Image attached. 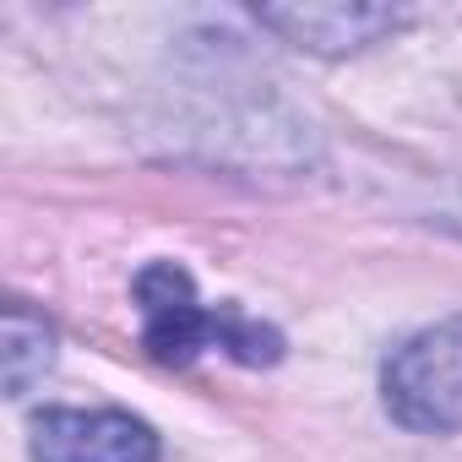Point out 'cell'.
<instances>
[{"label": "cell", "instance_id": "cell-4", "mask_svg": "<svg viewBox=\"0 0 462 462\" xmlns=\"http://www.w3.org/2000/svg\"><path fill=\"white\" fill-rule=\"evenodd\" d=\"M256 17L267 28H278L289 44L316 50V55H343V50L375 44L381 33H392L402 23V12H392V6H273Z\"/></svg>", "mask_w": 462, "mask_h": 462}, {"label": "cell", "instance_id": "cell-1", "mask_svg": "<svg viewBox=\"0 0 462 462\" xmlns=\"http://www.w3.org/2000/svg\"><path fill=\"white\" fill-rule=\"evenodd\" d=\"M136 305H142V343L163 365H190L201 348H228L245 365H273L283 354V337L262 321H245L240 310L201 305L185 267L152 262L136 278Z\"/></svg>", "mask_w": 462, "mask_h": 462}, {"label": "cell", "instance_id": "cell-5", "mask_svg": "<svg viewBox=\"0 0 462 462\" xmlns=\"http://www.w3.org/2000/svg\"><path fill=\"white\" fill-rule=\"evenodd\" d=\"M55 359V337L44 321H33L28 310H6V392L23 397Z\"/></svg>", "mask_w": 462, "mask_h": 462}, {"label": "cell", "instance_id": "cell-2", "mask_svg": "<svg viewBox=\"0 0 462 462\" xmlns=\"http://www.w3.org/2000/svg\"><path fill=\"white\" fill-rule=\"evenodd\" d=\"M381 392L392 419L419 435L462 430V316L424 327L402 348H392L381 370Z\"/></svg>", "mask_w": 462, "mask_h": 462}, {"label": "cell", "instance_id": "cell-3", "mask_svg": "<svg viewBox=\"0 0 462 462\" xmlns=\"http://www.w3.org/2000/svg\"><path fill=\"white\" fill-rule=\"evenodd\" d=\"M33 462H158V435L115 408H50L33 419Z\"/></svg>", "mask_w": 462, "mask_h": 462}]
</instances>
